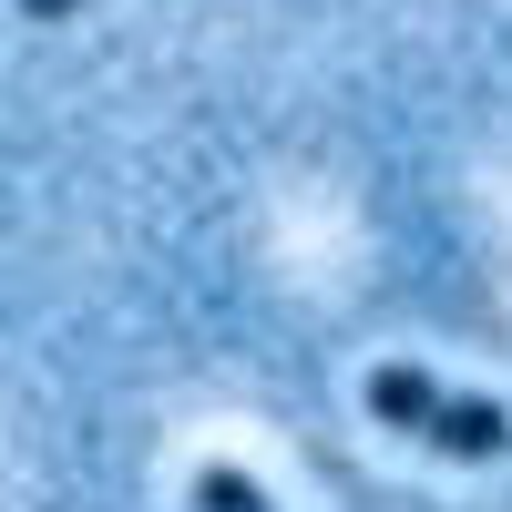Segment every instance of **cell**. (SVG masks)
I'll return each instance as SVG.
<instances>
[{
    "instance_id": "1",
    "label": "cell",
    "mask_w": 512,
    "mask_h": 512,
    "mask_svg": "<svg viewBox=\"0 0 512 512\" xmlns=\"http://www.w3.org/2000/svg\"><path fill=\"white\" fill-rule=\"evenodd\" d=\"M369 420H379V431H400V441H420V451H441V461H502V451H512L502 400L451 390V379L410 369V359L369 369Z\"/></svg>"
},
{
    "instance_id": "2",
    "label": "cell",
    "mask_w": 512,
    "mask_h": 512,
    "mask_svg": "<svg viewBox=\"0 0 512 512\" xmlns=\"http://www.w3.org/2000/svg\"><path fill=\"white\" fill-rule=\"evenodd\" d=\"M195 512H277V502L256 492L236 461H205V472H195Z\"/></svg>"
},
{
    "instance_id": "3",
    "label": "cell",
    "mask_w": 512,
    "mask_h": 512,
    "mask_svg": "<svg viewBox=\"0 0 512 512\" xmlns=\"http://www.w3.org/2000/svg\"><path fill=\"white\" fill-rule=\"evenodd\" d=\"M82 0H21V21H72Z\"/></svg>"
}]
</instances>
